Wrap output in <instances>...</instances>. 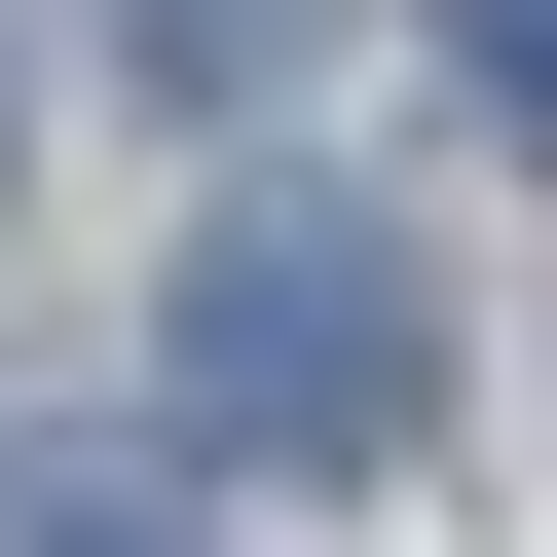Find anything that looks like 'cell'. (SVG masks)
I'll list each match as a JSON object with an SVG mask.
<instances>
[{"instance_id":"obj_1","label":"cell","mask_w":557,"mask_h":557,"mask_svg":"<svg viewBox=\"0 0 557 557\" xmlns=\"http://www.w3.org/2000/svg\"><path fill=\"white\" fill-rule=\"evenodd\" d=\"M409 409H446V335H409V223H335V186L186 223V446H260V483H372Z\"/></svg>"},{"instance_id":"obj_2","label":"cell","mask_w":557,"mask_h":557,"mask_svg":"<svg viewBox=\"0 0 557 557\" xmlns=\"http://www.w3.org/2000/svg\"><path fill=\"white\" fill-rule=\"evenodd\" d=\"M112 38H149V112H298V75H335V0H112Z\"/></svg>"},{"instance_id":"obj_3","label":"cell","mask_w":557,"mask_h":557,"mask_svg":"<svg viewBox=\"0 0 557 557\" xmlns=\"http://www.w3.org/2000/svg\"><path fill=\"white\" fill-rule=\"evenodd\" d=\"M0 557H186V446H0Z\"/></svg>"}]
</instances>
